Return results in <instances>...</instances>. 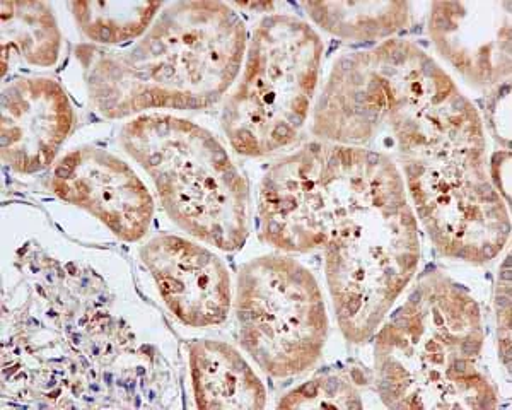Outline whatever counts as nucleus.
Segmentation results:
<instances>
[{
    "label": "nucleus",
    "mask_w": 512,
    "mask_h": 410,
    "mask_svg": "<svg viewBox=\"0 0 512 410\" xmlns=\"http://www.w3.org/2000/svg\"><path fill=\"white\" fill-rule=\"evenodd\" d=\"M118 141L151 176L169 219L222 252L250 235V188L210 130L185 118L146 113L125 123Z\"/></svg>",
    "instance_id": "obj_5"
},
{
    "label": "nucleus",
    "mask_w": 512,
    "mask_h": 410,
    "mask_svg": "<svg viewBox=\"0 0 512 410\" xmlns=\"http://www.w3.org/2000/svg\"><path fill=\"white\" fill-rule=\"evenodd\" d=\"M82 35L96 47L120 48L146 35L163 11V2H70Z\"/></svg>",
    "instance_id": "obj_17"
},
{
    "label": "nucleus",
    "mask_w": 512,
    "mask_h": 410,
    "mask_svg": "<svg viewBox=\"0 0 512 410\" xmlns=\"http://www.w3.org/2000/svg\"><path fill=\"white\" fill-rule=\"evenodd\" d=\"M461 94L424 48L391 38L335 60L311 132L330 144L364 147L386 130L402 156L436 132Z\"/></svg>",
    "instance_id": "obj_4"
},
{
    "label": "nucleus",
    "mask_w": 512,
    "mask_h": 410,
    "mask_svg": "<svg viewBox=\"0 0 512 410\" xmlns=\"http://www.w3.org/2000/svg\"><path fill=\"white\" fill-rule=\"evenodd\" d=\"M323 41L291 14L256 26L241 81L222 108V129L234 151L263 158L296 142L320 79Z\"/></svg>",
    "instance_id": "obj_6"
},
{
    "label": "nucleus",
    "mask_w": 512,
    "mask_h": 410,
    "mask_svg": "<svg viewBox=\"0 0 512 410\" xmlns=\"http://www.w3.org/2000/svg\"><path fill=\"white\" fill-rule=\"evenodd\" d=\"M53 194L105 224L120 240L146 238L154 219V200L125 161L99 147L86 146L55 164Z\"/></svg>",
    "instance_id": "obj_9"
},
{
    "label": "nucleus",
    "mask_w": 512,
    "mask_h": 410,
    "mask_svg": "<svg viewBox=\"0 0 512 410\" xmlns=\"http://www.w3.org/2000/svg\"><path fill=\"white\" fill-rule=\"evenodd\" d=\"M74 108L59 82L19 77L2 91V161L35 175L55 161L74 129Z\"/></svg>",
    "instance_id": "obj_13"
},
{
    "label": "nucleus",
    "mask_w": 512,
    "mask_h": 410,
    "mask_svg": "<svg viewBox=\"0 0 512 410\" xmlns=\"http://www.w3.org/2000/svg\"><path fill=\"white\" fill-rule=\"evenodd\" d=\"M234 313L241 346L274 378L303 375L320 361L328 315L320 284L296 258L263 255L241 269Z\"/></svg>",
    "instance_id": "obj_8"
},
{
    "label": "nucleus",
    "mask_w": 512,
    "mask_h": 410,
    "mask_svg": "<svg viewBox=\"0 0 512 410\" xmlns=\"http://www.w3.org/2000/svg\"><path fill=\"white\" fill-rule=\"evenodd\" d=\"M2 76L16 60L53 67L60 55L59 24L45 2H2Z\"/></svg>",
    "instance_id": "obj_15"
},
{
    "label": "nucleus",
    "mask_w": 512,
    "mask_h": 410,
    "mask_svg": "<svg viewBox=\"0 0 512 410\" xmlns=\"http://www.w3.org/2000/svg\"><path fill=\"white\" fill-rule=\"evenodd\" d=\"M495 332L499 356L507 373H511V257L507 255L499 269L494 291Z\"/></svg>",
    "instance_id": "obj_19"
},
{
    "label": "nucleus",
    "mask_w": 512,
    "mask_h": 410,
    "mask_svg": "<svg viewBox=\"0 0 512 410\" xmlns=\"http://www.w3.org/2000/svg\"><path fill=\"white\" fill-rule=\"evenodd\" d=\"M323 144L326 284L338 327L361 346L414 281L422 257L419 221L390 154Z\"/></svg>",
    "instance_id": "obj_1"
},
{
    "label": "nucleus",
    "mask_w": 512,
    "mask_h": 410,
    "mask_svg": "<svg viewBox=\"0 0 512 410\" xmlns=\"http://www.w3.org/2000/svg\"><path fill=\"white\" fill-rule=\"evenodd\" d=\"M485 120L494 141L504 149H511V81L489 91Z\"/></svg>",
    "instance_id": "obj_20"
},
{
    "label": "nucleus",
    "mask_w": 512,
    "mask_h": 410,
    "mask_svg": "<svg viewBox=\"0 0 512 410\" xmlns=\"http://www.w3.org/2000/svg\"><path fill=\"white\" fill-rule=\"evenodd\" d=\"M303 9L321 30L355 43H383L410 23V4L393 0L304 2Z\"/></svg>",
    "instance_id": "obj_16"
},
{
    "label": "nucleus",
    "mask_w": 512,
    "mask_h": 410,
    "mask_svg": "<svg viewBox=\"0 0 512 410\" xmlns=\"http://www.w3.org/2000/svg\"><path fill=\"white\" fill-rule=\"evenodd\" d=\"M400 163L412 209L437 252L477 265L501 255L511 216L490 180L487 141L407 154Z\"/></svg>",
    "instance_id": "obj_7"
},
{
    "label": "nucleus",
    "mask_w": 512,
    "mask_h": 410,
    "mask_svg": "<svg viewBox=\"0 0 512 410\" xmlns=\"http://www.w3.org/2000/svg\"><path fill=\"white\" fill-rule=\"evenodd\" d=\"M357 383L338 371H326L294 388L279 402V409H362Z\"/></svg>",
    "instance_id": "obj_18"
},
{
    "label": "nucleus",
    "mask_w": 512,
    "mask_h": 410,
    "mask_svg": "<svg viewBox=\"0 0 512 410\" xmlns=\"http://www.w3.org/2000/svg\"><path fill=\"white\" fill-rule=\"evenodd\" d=\"M245 52V21L236 9L204 0L164 6L128 47L76 50L94 110L113 120L212 108L236 81Z\"/></svg>",
    "instance_id": "obj_2"
},
{
    "label": "nucleus",
    "mask_w": 512,
    "mask_h": 410,
    "mask_svg": "<svg viewBox=\"0 0 512 410\" xmlns=\"http://www.w3.org/2000/svg\"><path fill=\"white\" fill-rule=\"evenodd\" d=\"M490 180L497 194L501 195L507 209L511 207V149L497 151L489 159Z\"/></svg>",
    "instance_id": "obj_21"
},
{
    "label": "nucleus",
    "mask_w": 512,
    "mask_h": 410,
    "mask_svg": "<svg viewBox=\"0 0 512 410\" xmlns=\"http://www.w3.org/2000/svg\"><path fill=\"white\" fill-rule=\"evenodd\" d=\"M374 335V385L386 407H499L497 388L482 366L480 306L443 270L424 272Z\"/></svg>",
    "instance_id": "obj_3"
},
{
    "label": "nucleus",
    "mask_w": 512,
    "mask_h": 410,
    "mask_svg": "<svg viewBox=\"0 0 512 410\" xmlns=\"http://www.w3.org/2000/svg\"><path fill=\"white\" fill-rule=\"evenodd\" d=\"M323 142H308L268 168L258 194V231L286 253L323 248L328 209L321 180Z\"/></svg>",
    "instance_id": "obj_10"
},
{
    "label": "nucleus",
    "mask_w": 512,
    "mask_h": 410,
    "mask_svg": "<svg viewBox=\"0 0 512 410\" xmlns=\"http://www.w3.org/2000/svg\"><path fill=\"white\" fill-rule=\"evenodd\" d=\"M511 9L506 2H434L429 35L437 53L473 88L511 81Z\"/></svg>",
    "instance_id": "obj_12"
},
{
    "label": "nucleus",
    "mask_w": 512,
    "mask_h": 410,
    "mask_svg": "<svg viewBox=\"0 0 512 410\" xmlns=\"http://www.w3.org/2000/svg\"><path fill=\"white\" fill-rule=\"evenodd\" d=\"M140 257L164 305L188 327H216L233 306L229 270L209 248L176 235L152 236Z\"/></svg>",
    "instance_id": "obj_11"
},
{
    "label": "nucleus",
    "mask_w": 512,
    "mask_h": 410,
    "mask_svg": "<svg viewBox=\"0 0 512 410\" xmlns=\"http://www.w3.org/2000/svg\"><path fill=\"white\" fill-rule=\"evenodd\" d=\"M188 359L198 409H263L267 405L262 380L231 344L195 340Z\"/></svg>",
    "instance_id": "obj_14"
}]
</instances>
